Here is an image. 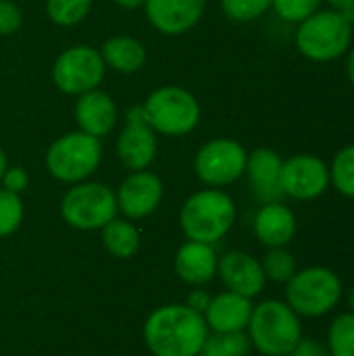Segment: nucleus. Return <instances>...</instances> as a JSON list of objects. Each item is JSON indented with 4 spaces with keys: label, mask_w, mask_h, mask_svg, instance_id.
I'll list each match as a JSON object with an SVG mask.
<instances>
[{
    "label": "nucleus",
    "mask_w": 354,
    "mask_h": 356,
    "mask_svg": "<svg viewBox=\"0 0 354 356\" xmlns=\"http://www.w3.org/2000/svg\"><path fill=\"white\" fill-rule=\"evenodd\" d=\"M207 336L204 317L186 305L161 307L144 325L146 346L154 356H198Z\"/></svg>",
    "instance_id": "f257e3e1"
},
{
    "label": "nucleus",
    "mask_w": 354,
    "mask_h": 356,
    "mask_svg": "<svg viewBox=\"0 0 354 356\" xmlns=\"http://www.w3.org/2000/svg\"><path fill=\"white\" fill-rule=\"evenodd\" d=\"M354 27L334 8H319L296 25L294 44L311 63H332L342 58L353 46Z\"/></svg>",
    "instance_id": "f03ea898"
},
{
    "label": "nucleus",
    "mask_w": 354,
    "mask_h": 356,
    "mask_svg": "<svg viewBox=\"0 0 354 356\" xmlns=\"http://www.w3.org/2000/svg\"><path fill=\"white\" fill-rule=\"evenodd\" d=\"M236 221V202L221 188L194 192L182 207L179 225L188 240L215 244Z\"/></svg>",
    "instance_id": "7ed1b4c3"
},
{
    "label": "nucleus",
    "mask_w": 354,
    "mask_h": 356,
    "mask_svg": "<svg viewBox=\"0 0 354 356\" xmlns=\"http://www.w3.org/2000/svg\"><path fill=\"white\" fill-rule=\"evenodd\" d=\"M246 330L250 344L265 356H288L303 340L300 317L282 300H263L252 307Z\"/></svg>",
    "instance_id": "20e7f679"
},
{
    "label": "nucleus",
    "mask_w": 354,
    "mask_h": 356,
    "mask_svg": "<svg viewBox=\"0 0 354 356\" xmlns=\"http://www.w3.org/2000/svg\"><path fill=\"white\" fill-rule=\"evenodd\" d=\"M342 280L328 267L298 269L286 284V302L298 317L319 319L342 300Z\"/></svg>",
    "instance_id": "39448f33"
},
{
    "label": "nucleus",
    "mask_w": 354,
    "mask_h": 356,
    "mask_svg": "<svg viewBox=\"0 0 354 356\" xmlns=\"http://www.w3.org/2000/svg\"><path fill=\"white\" fill-rule=\"evenodd\" d=\"M142 111L150 127L169 138L188 136L200 121V104L192 92L179 86H163L148 94Z\"/></svg>",
    "instance_id": "423d86ee"
},
{
    "label": "nucleus",
    "mask_w": 354,
    "mask_h": 356,
    "mask_svg": "<svg viewBox=\"0 0 354 356\" xmlns=\"http://www.w3.org/2000/svg\"><path fill=\"white\" fill-rule=\"evenodd\" d=\"M100 161V140L83 131H71L54 140L44 159L48 173L65 184L86 181L98 169Z\"/></svg>",
    "instance_id": "0eeeda50"
},
{
    "label": "nucleus",
    "mask_w": 354,
    "mask_h": 356,
    "mask_svg": "<svg viewBox=\"0 0 354 356\" xmlns=\"http://www.w3.org/2000/svg\"><path fill=\"white\" fill-rule=\"evenodd\" d=\"M117 194L96 181L73 184L61 202L63 219L75 229H102L117 217Z\"/></svg>",
    "instance_id": "6e6552de"
},
{
    "label": "nucleus",
    "mask_w": 354,
    "mask_h": 356,
    "mask_svg": "<svg viewBox=\"0 0 354 356\" xmlns=\"http://www.w3.org/2000/svg\"><path fill=\"white\" fill-rule=\"evenodd\" d=\"M104 73H106V65L100 50L86 44L63 50L52 65L54 86L71 96H79L90 90H96L102 83Z\"/></svg>",
    "instance_id": "1a4fd4ad"
},
{
    "label": "nucleus",
    "mask_w": 354,
    "mask_h": 356,
    "mask_svg": "<svg viewBox=\"0 0 354 356\" xmlns=\"http://www.w3.org/2000/svg\"><path fill=\"white\" fill-rule=\"evenodd\" d=\"M246 148L232 138H215L200 146L194 156V171L209 188H225L246 171Z\"/></svg>",
    "instance_id": "9d476101"
},
{
    "label": "nucleus",
    "mask_w": 354,
    "mask_h": 356,
    "mask_svg": "<svg viewBox=\"0 0 354 356\" xmlns=\"http://www.w3.org/2000/svg\"><path fill=\"white\" fill-rule=\"evenodd\" d=\"M280 186L284 198L311 202L321 198L330 184V165L317 154H294L284 161Z\"/></svg>",
    "instance_id": "9b49d317"
},
{
    "label": "nucleus",
    "mask_w": 354,
    "mask_h": 356,
    "mask_svg": "<svg viewBox=\"0 0 354 356\" xmlns=\"http://www.w3.org/2000/svg\"><path fill=\"white\" fill-rule=\"evenodd\" d=\"M117 156L129 171H142L156 156V131L150 127L142 106H131L117 140Z\"/></svg>",
    "instance_id": "f8f14e48"
},
{
    "label": "nucleus",
    "mask_w": 354,
    "mask_h": 356,
    "mask_svg": "<svg viewBox=\"0 0 354 356\" xmlns=\"http://www.w3.org/2000/svg\"><path fill=\"white\" fill-rule=\"evenodd\" d=\"M161 198H163L161 179L154 173L142 169V171H131V175L123 179L117 192V207L129 219H144L156 211Z\"/></svg>",
    "instance_id": "ddd939ff"
},
{
    "label": "nucleus",
    "mask_w": 354,
    "mask_h": 356,
    "mask_svg": "<svg viewBox=\"0 0 354 356\" xmlns=\"http://www.w3.org/2000/svg\"><path fill=\"white\" fill-rule=\"evenodd\" d=\"M207 0H146L144 10L150 25L165 35L190 31L204 15Z\"/></svg>",
    "instance_id": "4468645a"
},
{
    "label": "nucleus",
    "mask_w": 354,
    "mask_h": 356,
    "mask_svg": "<svg viewBox=\"0 0 354 356\" xmlns=\"http://www.w3.org/2000/svg\"><path fill=\"white\" fill-rule=\"evenodd\" d=\"M217 271L221 282L230 292H236L246 298H255L263 292L265 288V273L261 267V261H257L248 252H227L219 263Z\"/></svg>",
    "instance_id": "2eb2a0df"
},
{
    "label": "nucleus",
    "mask_w": 354,
    "mask_h": 356,
    "mask_svg": "<svg viewBox=\"0 0 354 356\" xmlns=\"http://www.w3.org/2000/svg\"><path fill=\"white\" fill-rule=\"evenodd\" d=\"M284 159L273 148H257L246 159V175L255 196L265 202H280L284 200V192L280 186Z\"/></svg>",
    "instance_id": "dca6fc26"
},
{
    "label": "nucleus",
    "mask_w": 354,
    "mask_h": 356,
    "mask_svg": "<svg viewBox=\"0 0 354 356\" xmlns=\"http://www.w3.org/2000/svg\"><path fill=\"white\" fill-rule=\"evenodd\" d=\"M252 227L257 240L267 248H286L296 236L298 221L294 211L280 200V202H265L257 211Z\"/></svg>",
    "instance_id": "f3484780"
},
{
    "label": "nucleus",
    "mask_w": 354,
    "mask_h": 356,
    "mask_svg": "<svg viewBox=\"0 0 354 356\" xmlns=\"http://www.w3.org/2000/svg\"><path fill=\"white\" fill-rule=\"evenodd\" d=\"M117 117H119L117 104L106 92L96 88V90H90V92L77 96L75 121L79 125V131L90 134L100 140L115 129Z\"/></svg>",
    "instance_id": "a211bd4d"
},
{
    "label": "nucleus",
    "mask_w": 354,
    "mask_h": 356,
    "mask_svg": "<svg viewBox=\"0 0 354 356\" xmlns=\"http://www.w3.org/2000/svg\"><path fill=\"white\" fill-rule=\"evenodd\" d=\"M250 315H252L250 298L227 290L211 298L204 311V321L217 334H234V332H244L248 327Z\"/></svg>",
    "instance_id": "6ab92c4d"
},
{
    "label": "nucleus",
    "mask_w": 354,
    "mask_h": 356,
    "mask_svg": "<svg viewBox=\"0 0 354 356\" xmlns=\"http://www.w3.org/2000/svg\"><path fill=\"white\" fill-rule=\"evenodd\" d=\"M217 263L219 261L213 250V244L190 240L177 250L175 271L184 282L192 286H202L217 275Z\"/></svg>",
    "instance_id": "aec40b11"
},
{
    "label": "nucleus",
    "mask_w": 354,
    "mask_h": 356,
    "mask_svg": "<svg viewBox=\"0 0 354 356\" xmlns=\"http://www.w3.org/2000/svg\"><path fill=\"white\" fill-rule=\"evenodd\" d=\"M104 65L117 73H136L146 63V48L131 35H113L102 44L100 50Z\"/></svg>",
    "instance_id": "412c9836"
},
{
    "label": "nucleus",
    "mask_w": 354,
    "mask_h": 356,
    "mask_svg": "<svg viewBox=\"0 0 354 356\" xmlns=\"http://www.w3.org/2000/svg\"><path fill=\"white\" fill-rule=\"evenodd\" d=\"M102 242L111 254L119 259H129L140 248V234L129 221L115 217L102 227Z\"/></svg>",
    "instance_id": "4be33fe9"
},
{
    "label": "nucleus",
    "mask_w": 354,
    "mask_h": 356,
    "mask_svg": "<svg viewBox=\"0 0 354 356\" xmlns=\"http://www.w3.org/2000/svg\"><path fill=\"white\" fill-rule=\"evenodd\" d=\"M330 184L344 198H354V144L334 154L330 163Z\"/></svg>",
    "instance_id": "5701e85b"
},
{
    "label": "nucleus",
    "mask_w": 354,
    "mask_h": 356,
    "mask_svg": "<svg viewBox=\"0 0 354 356\" xmlns=\"http://www.w3.org/2000/svg\"><path fill=\"white\" fill-rule=\"evenodd\" d=\"M250 338L244 332L234 334H213L207 336L198 356H246L250 350Z\"/></svg>",
    "instance_id": "b1692460"
},
{
    "label": "nucleus",
    "mask_w": 354,
    "mask_h": 356,
    "mask_svg": "<svg viewBox=\"0 0 354 356\" xmlns=\"http://www.w3.org/2000/svg\"><path fill=\"white\" fill-rule=\"evenodd\" d=\"M325 346L332 356H354V313H342L332 321Z\"/></svg>",
    "instance_id": "393cba45"
},
{
    "label": "nucleus",
    "mask_w": 354,
    "mask_h": 356,
    "mask_svg": "<svg viewBox=\"0 0 354 356\" xmlns=\"http://www.w3.org/2000/svg\"><path fill=\"white\" fill-rule=\"evenodd\" d=\"M92 8V0H46V15L61 27L81 23Z\"/></svg>",
    "instance_id": "a878e982"
},
{
    "label": "nucleus",
    "mask_w": 354,
    "mask_h": 356,
    "mask_svg": "<svg viewBox=\"0 0 354 356\" xmlns=\"http://www.w3.org/2000/svg\"><path fill=\"white\" fill-rule=\"evenodd\" d=\"M265 280H271L275 284H288L290 277L298 271V263L294 254L286 248H269V252L261 261Z\"/></svg>",
    "instance_id": "bb28decb"
},
{
    "label": "nucleus",
    "mask_w": 354,
    "mask_h": 356,
    "mask_svg": "<svg viewBox=\"0 0 354 356\" xmlns=\"http://www.w3.org/2000/svg\"><path fill=\"white\" fill-rule=\"evenodd\" d=\"M221 8L227 19L236 23H250L271 8V0H221Z\"/></svg>",
    "instance_id": "cd10ccee"
},
{
    "label": "nucleus",
    "mask_w": 354,
    "mask_h": 356,
    "mask_svg": "<svg viewBox=\"0 0 354 356\" xmlns=\"http://www.w3.org/2000/svg\"><path fill=\"white\" fill-rule=\"evenodd\" d=\"M23 221V202L19 194L0 188V238L10 236Z\"/></svg>",
    "instance_id": "c85d7f7f"
},
{
    "label": "nucleus",
    "mask_w": 354,
    "mask_h": 356,
    "mask_svg": "<svg viewBox=\"0 0 354 356\" xmlns=\"http://www.w3.org/2000/svg\"><path fill=\"white\" fill-rule=\"evenodd\" d=\"M323 0H271V8L286 23H300L321 8Z\"/></svg>",
    "instance_id": "c756f323"
},
{
    "label": "nucleus",
    "mask_w": 354,
    "mask_h": 356,
    "mask_svg": "<svg viewBox=\"0 0 354 356\" xmlns=\"http://www.w3.org/2000/svg\"><path fill=\"white\" fill-rule=\"evenodd\" d=\"M21 8L10 0H0V35H13L21 27Z\"/></svg>",
    "instance_id": "7c9ffc66"
},
{
    "label": "nucleus",
    "mask_w": 354,
    "mask_h": 356,
    "mask_svg": "<svg viewBox=\"0 0 354 356\" xmlns=\"http://www.w3.org/2000/svg\"><path fill=\"white\" fill-rule=\"evenodd\" d=\"M2 188L13 192V194H21L27 184H29V177H27V171L23 167H6L2 179H0Z\"/></svg>",
    "instance_id": "2f4dec72"
},
{
    "label": "nucleus",
    "mask_w": 354,
    "mask_h": 356,
    "mask_svg": "<svg viewBox=\"0 0 354 356\" xmlns=\"http://www.w3.org/2000/svg\"><path fill=\"white\" fill-rule=\"evenodd\" d=\"M288 356H332V355H330V350H328L325 342L315 340V338H303V340L294 346V350H292Z\"/></svg>",
    "instance_id": "473e14b6"
},
{
    "label": "nucleus",
    "mask_w": 354,
    "mask_h": 356,
    "mask_svg": "<svg viewBox=\"0 0 354 356\" xmlns=\"http://www.w3.org/2000/svg\"><path fill=\"white\" fill-rule=\"evenodd\" d=\"M209 302H211V296L207 294V292H202V290H196V292H192L190 294V298H188V305L186 307H190L192 311H196V313H204L207 311V307H209Z\"/></svg>",
    "instance_id": "72a5a7b5"
},
{
    "label": "nucleus",
    "mask_w": 354,
    "mask_h": 356,
    "mask_svg": "<svg viewBox=\"0 0 354 356\" xmlns=\"http://www.w3.org/2000/svg\"><path fill=\"white\" fill-rule=\"evenodd\" d=\"M323 2L328 4V8H334L338 13H344L351 6H354V0H323Z\"/></svg>",
    "instance_id": "f704fd0d"
},
{
    "label": "nucleus",
    "mask_w": 354,
    "mask_h": 356,
    "mask_svg": "<svg viewBox=\"0 0 354 356\" xmlns=\"http://www.w3.org/2000/svg\"><path fill=\"white\" fill-rule=\"evenodd\" d=\"M346 77H348L351 86L354 88V44L346 52Z\"/></svg>",
    "instance_id": "c9c22d12"
},
{
    "label": "nucleus",
    "mask_w": 354,
    "mask_h": 356,
    "mask_svg": "<svg viewBox=\"0 0 354 356\" xmlns=\"http://www.w3.org/2000/svg\"><path fill=\"white\" fill-rule=\"evenodd\" d=\"M115 4H119L121 8H129V10H134V8H140V6H144V2L146 0H113Z\"/></svg>",
    "instance_id": "e433bc0d"
},
{
    "label": "nucleus",
    "mask_w": 354,
    "mask_h": 356,
    "mask_svg": "<svg viewBox=\"0 0 354 356\" xmlns=\"http://www.w3.org/2000/svg\"><path fill=\"white\" fill-rule=\"evenodd\" d=\"M6 167H8V163H6V154H4V150L0 148V179H2V175H4V171H6Z\"/></svg>",
    "instance_id": "4c0bfd02"
},
{
    "label": "nucleus",
    "mask_w": 354,
    "mask_h": 356,
    "mask_svg": "<svg viewBox=\"0 0 354 356\" xmlns=\"http://www.w3.org/2000/svg\"><path fill=\"white\" fill-rule=\"evenodd\" d=\"M348 307H351V313H354V284L353 288L348 290Z\"/></svg>",
    "instance_id": "58836bf2"
}]
</instances>
